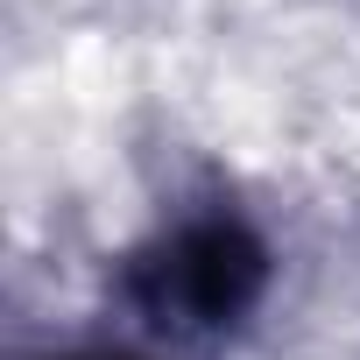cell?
<instances>
[{
    "label": "cell",
    "mask_w": 360,
    "mask_h": 360,
    "mask_svg": "<svg viewBox=\"0 0 360 360\" xmlns=\"http://www.w3.org/2000/svg\"><path fill=\"white\" fill-rule=\"evenodd\" d=\"M276 240L248 205L226 191L184 198L162 212L120 262H113V304L120 318L169 353H219L233 346L276 297Z\"/></svg>",
    "instance_id": "obj_1"
},
{
    "label": "cell",
    "mask_w": 360,
    "mask_h": 360,
    "mask_svg": "<svg viewBox=\"0 0 360 360\" xmlns=\"http://www.w3.org/2000/svg\"><path fill=\"white\" fill-rule=\"evenodd\" d=\"M43 360H155V353H134V346H71V353H43Z\"/></svg>",
    "instance_id": "obj_2"
}]
</instances>
